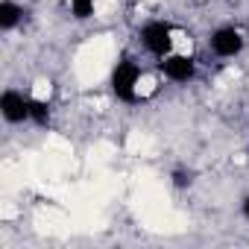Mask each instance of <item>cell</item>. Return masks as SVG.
<instances>
[{"mask_svg": "<svg viewBox=\"0 0 249 249\" xmlns=\"http://www.w3.org/2000/svg\"><path fill=\"white\" fill-rule=\"evenodd\" d=\"M138 41L141 47L156 56V59H164L167 53H173V24L167 21H147L141 30H138Z\"/></svg>", "mask_w": 249, "mask_h": 249, "instance_id": "cell-2", "label": "cell"}, {"mask_svg": "<svg viewBox=\"0 0 249 249\" xmlns=\"http://www.w3.org/2000/svg\"><path fill=\"white\" fill-rule=\"evenodd\" d=\"M108 85H111V94L120 103H135L138 100V85H141V65L135 59H120L111 68Z\"/></svg>", "mask_w": 249, "mask_h": 249, "instance_id": "cell-1", "label": "cell"}, {"mask_svg": "<svg viewBox=\"0 0 249 249\" xmlns=\"http://www.w3.org/2000/svg\"><path fill=\"white\" fill-rule=\"evenodd\" d=\"M30 123H36V126H50V103H44L38 97H30Z\"/></svg>", "mask_w": 249, "mask_h": 249, "instance_id": "cell-7", "label": "cell"}, {"mask_svg": "<svg viewBox=\"0 0 249 249\" xmlns=\"http://www.w3.org/2000/svg\"><path fill=\"white\" fill-rule=\"evenodd\" d=\"M240 214L249 220V194H246V196H243V202H240Z\"/></svg>", "mask_w": 249, "mask_h": 249, "instance_id": "cell-10", "label": "cell"}, {"mask_svg": "<svg viewBox=\"0 0 249 249\" xmlns=\"http://www.w3.org/2000/svg\"><path fill=\"white\" fill-rule=\"evenodd\" d=\"M243 47H246V38L237 27H217L208 36V50L220 59H234L243 53Z\"/></svg>", "mask_w": 249, "mask_h": 249, "instance_id": "cell-3", "label": "cell"}, {"mask_svg": "<svg viewBox=\"0 0 249 249\" xmlns=\"http://www.w3.org/2000/svg\"><path fill=\"white\" fill-rule=\"evenodd\" d=\"M0 114L6 123H27L30 120V97H24L15 88H6L0 94Z\"/></svg>", "mask_w": 249, "mask_h": 249, "instance_id": "cell-5", "label": "cell"}, {"mask_svg": "<svg viewBox=\"0 0 249 249\" xmlns=\"http://www.w3.org/2000/svg\"><path fill=\"white\" fill-rule=\"evenodd\" d=\"M173 185L176 188H188L191 185V173L188 170H173Z\"/></svg>", "mask_w": 249, "mask_h": 249, "instance_id": "cell-9", "label": "cell"}, {"mask_svg": "<svg viewBox=\"0 0 249 249\" xmlns=\"http://www.w3.org/2000/svg\"><path fill=\"white\" fill-rule=\"evenodd\" d=\"M68 9L76 21H88L94 15V0H68Z\"/></svg>", "mask_w": 249, "mask_h": 249, "instance_id": "cell-8", "label": "cell"}, {"mask_svg": "<svg viewBox=\"0 0 249 249\" xmlns=\"http://www.w3.org/2000/svg\"><path fill=\"white\" fill-rule=\"evenodd\" d=\"M24 6L15 3V0H0V30L3 33H12L21 21H24Z\"/></svg>", "mask_w": 249, "mask_h": 249, "instance_id": "cell-6", "label": "cell"}, {"mask_svg": "<svg viewBox=\"0 0 249 249\" xmlns=\"http://www.w3.org/2000/svg\"><path fill=\"white\" fill-rule=\"evenodd\" d=\"M159 71L170 82H191L196 76V59L185 53H167L164 59H159Z\"/></svg>", "mask_w": 249, "mask_h": 249, "instance_id": "cell-4", "label": "cell"}]
</instances>
